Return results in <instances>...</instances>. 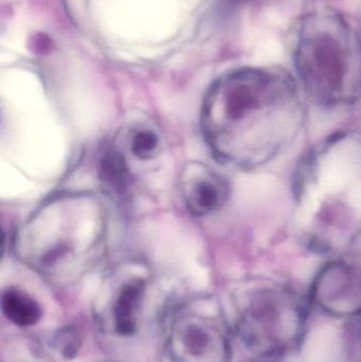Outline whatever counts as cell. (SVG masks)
Returning a JSON list of instances; mask_svg holds the SVG:
<instances>
[{"instance_id":"6da1fadb","label":"cell","mask_w":361,"mask_h":362,"mask_svg":"<svg viewBox=\"0 0 361 362\" xmlns=\"http://www.w3.org/2000/svg\"><path fill=\"white\" fill-rule=\"evenodd\" d=\"M296 85L282 70L242 68L220 76L201 112L206 141L220 160L254 167L273 158L298 131Z\"/></svg>"},{"instance_id":"7a4b0ae2","label":"cell","mask_w":361,"mask_h":362,"mask_svg":"<svg viewBox=\"0 0 361 362\" xmlns=\"http://www.w3.org/2000/svg\"><path fill=\"white\" fill-rule=\"evenodd\" d=\"M295 64L307 95L328 107L361 98V40L335 11L320 8L299 25Z\"/></svg>"},{"instance_id":"3957f363","label":"cell","mask_w":361,"mask_h":362,"mask_svg":"<svg viewBox=\"0 0 361 362\" xmlns=\"http://www.w3.org/2000/svg\"><path fill=\"white\" fill-rule=\"evenodd\" d=\"M103 206L86 194L53 196L23 223L16 236L21 257L44 270L82 265L103 248Z\"/></svg>"},{"instance_id":"277c9868","label":"cell","mask_w":361,"mask_h":362,"mask_svg":"<svg viewBox=\"0 0 361 362\" xmlns=\"http://www.w3.org/2000/svg\"><path fill=\"white\" fill-rule=\"evenodd\" d=\"M307 319V302L292 289L277 283H258L242 296L237 331L254 357L276 361L301 346Z\"/></svg>"},{"instance_id":"5b68a950","label":"cell","mask_w":361,"mask_h":362,"mask_svg":"<svg viewBox=\"0 0 361 362\" xmlns=\"http://www.w3.org/2000/svg\"><path fill=\"white\" fill-rule=\"evenodd\" d=\"M311 301L333 318L350 320L361 313V265L338 261L329 264L314 281Z\"/></svg>"},{"instance_id":"8992f818","label":"cell","mask_w":361,"mask_h":362,"mask_svg":"<svg viewBox=\"0 0 361 362\" xmlns=\"http://www.w3.org/2000/svg\"><path fill=\"white\" fill-rule=\"evenodd\" d=\"M182 191L189 210L195 215H209L226 199L227 187L220 176L203 165H190L182 174Z\"/></svg>"},{"instance_id":"52a82bcc","label":"cell","mask_w":361,"mask_h":362,"mask_svg":"<svg viewBox=\"0 0 361 362\" xmlns=\"http://www.w3.org/2000/svg\"><path fill=\"white\" fill-rule=\"evenodd\" d=\"M144 293V282L133 279L121 285L114 305V329L123 337L135 334L137 315Z\"/></svg>"},{"instance_id":"ba28073f","label":"cell","mask_w":361,"mask_h":362,"mask_svg":"<svg viewBox=\"0 0 361 362\" xmlns=\"http://www.w3.org/2000/svg\"><path fill=\"white\" fill-rule=\"evenodd\" d=\"M1 312L13 325L19 327H33L42 318L40 304L23 291L8 288L2 293Z\"/></svg>"},{"instance_id":"9c48e42d","label":"cell","mask_w":361,"mask_h":362,"mask_svg":"<svg viewBox=\"0 0 361 362\" xmlns=\"http://www.w3.org/2000/svg\"><path fill=\"white\" fill-rule=\"evenodd\" d=\"M102 181L114 193H121L127 185V171L120 155L108 152L101 160Z\"/></svg>"},{"instance_id":"30bf717a","label":"cell","mask_w":361,"mask_h":362,"mask_svg":"<svg viewBox=\"0 0 361 362\" xmlns=\"http://www.w3.org/2000/svg\"><path fill=\"white\" fill-rule=\"evenodd\" d=\"M159 138L150 129H139L134 133L131 140V150L134 156L146 160L158 151Z\"/></svg>"},{"instance_id":"8fae6325","label":"cell","mask_w":361,"mask_h":362,"mask_svg":"<svg viewBox=\"0 0 361 362\" xmlns=\"http://www.w3.org/2000/svg\"><path fill=\"white\" fill-rule=\"evenodd\" d=\"M348 340L352 354L361 362V313L348 320Z\"/></svg>"},{"instance_id":"7c38bea8","label":"cell","mask_w":361,"mask_h":362,"mask_svg":"<svg viewBox=\"0 0 361 362\" xmlns=\"http://www.w3.org/2000/svg\"><path fill=\"white\" fill-rule=\"evenodd\" d=\"M57 346H59V351L63 353L64 356H74L78 352V346H80L76 332L68 329L61 331L59 337H57Z\"/></svg>"},{"instance_id":"4fadbf2b","label":"cell","mask_w":361,"mask_h":362,"mask_svg":"<svg viewBox=\"0 0 361 362\" xmlns=\"http://www.w3.org/2000/svg\"><path fill=\"white\" fill-rule=\"evenodd\" d=\"M241 1H250V0H241Z\"/></svg>"}]
</instances>
